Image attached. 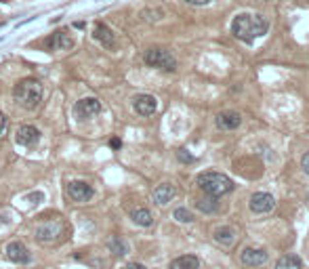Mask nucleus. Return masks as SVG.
Listing matches in <instances>:
<instances>
[{"label":"nucleus","mask_w":309,"mask_h":269,"mask_svg":"<svg viewBox=\"0 0 309 269\" xmlns=\"http://www.w3.org/2000/svg\"><path fill=\"white\" fill-rule=\"evenodd\" d=\"M269 30V21L257 13H240L232 21V34L242 42H255L257 38L265 36Z\"/></svg>","instance_id":"nucleus-1"},{"label":"nucleus","mask_w":309,"mask_h":269,"mask_svg":"<svg viewBox=\"0 0 309 269\" xmlns=\"http://www.w3.org/2000/svg\"><path fill=\"white\" fill-rule=\"evenodd\" d=\"M196 185L200 187L206 196L221 198V196H225L234 189V181L227 175H223V172L208 170V172H202V175L196 177Z\"/></svg>","instance_id":"nucleus-2"},{"label":"nucleus","mask_w":309,"mask_h":269,"mask_svg":"<svg viewBox=\"0 0 309 269\" xmlns=\"http://www.w3.org/2000/svg\"><path fill=\"white\" fill-rule=\"evenodd\" d=\"M13 99L17 101L21 107L36 109L42 101V84L36 78H26L13 89Z\"/></svg>","instance_id":"nucleus-3"},{"label":"nucleus","mask_w":309,"mask_h":269,"mask_svg":"<svg viewBox=\"0 0 309 269\" xmlns=\"http://www.w3.org/2000/svg\"><path fill=\"white\" fill-rule=\"evenodd\" d=\"M143 59H145V63L149 67L164 69V72H175V69H177L175 57H172L169 51H164V49H149V51H145Z\"/></svg>","instance_id":"nucleus-4"},{"label":"nucleus","mask_w":309,"mask_h":269,"mask_svg":"<svg viewBox=\"0 0 309 269\" xmlns=\"http://www.w3.org/2000/svg\"><path fill=\"white\" fill-rule=\"evenodd\" d=\"M248 206L252 212H257V215H267V212H272L275 208V198L267 192H257L250 196Z\"/></svg>","instance_id":"nucleus-5"},{"label":"nucleus","mask_w":309,"mask_h":269,"mask_svg":"<svg viewBox=\"0 0 309 269\" xmlns=\"http://www.w3.org/2000/svg\"><path fill=\"white\" fill-rule=\"evenodd\" d=\"M99 112H101V103L95 97H84L74 105V116L78 120H89V118L97 116Z\"/></svg>","instance_id":"nucleus-6"},{"label":"nucleus","mask_w":309,"mask_h":269,"mask_svg":"<svg viewBox=\"0 0 309 269\" xmlns=\"http://www.w3.org/2000/svg\"><path fill=\"white\" fill-rule=\"evenodd\" d=\"M38 141H40V131L34 129V126H30V124L19 126L17 133H15V143L17 145L32 147V145H36Z\"/></svg>","instance_id":"nucleus-7"},{"label":"nucleus","mask_w":309,"mask_h":269,"mask_svg":"<svg viewBox=\"0 0 309 269\" xmlns=\"http://www.w3.org/2000/svg\"><path fill=\"white\" fill-rule=\"evenodd\" d=\"M63 232V223L61 221H46V223H42L40 227L36 229V238L40 240V242H53V240H57V235H61Z\"/></svg>","instance_id":"nucleus-8"},{"label":"nucleus","mask_w":309,"mask_h":269,"mask_svg":"<svg viewBox=\"0 0 309 269\" xmlns=\"http://www.w3.org/2000/svg\"><path fill=\"white\" fill-rule=\"evenodd\" d=\"M133 107L135 112H137L139 116H152L156 109H158V101L154 95H137V97L133 99Z\"/></svg>","instance_id":"nucleus-9"},{"label":"nucleus","mask_w":309,"mask_h":269,"mask_svg":"<svg viewBox=\"0 0 309 269\" xmlns=\"http://www.w3.org/2000/svg\"><path fill=\"white\" fill-rule=\"evenodd\" d=\"M68 196L74 202H86L93 198V187L89 183H84V181H72L68 185Z\"/></svg>","instance_id":"nucleus-10"},{"label":"nucleus","mask_w":309,"mask_h":269,"mask_svg":"<svg viewBox=\"0 0 309 269\" xmlns=\"http://www.w3.org/2000/svg\"><path fill=\"white\" fill-rule=\"evenodd\" d=\"M240 261H242V265H246V267L265 265L267 252H265L263 248H244V250L240 252Z\"/></svg>","instance_id":"nucleus-11"},{"label":"nucleus","mask_w":309,"mask_h":269,"mask_svg":"<svg viewBox=\"0 0 309 269\" xmlns=\"http://www.w3.org/2000/svg\"><path fill=\"white\" fill-rule=\"evenodd\" d=\"M93 38H95V40H97L99 44L105 46V49H114V46H116V34L105 26V23H97V26H95Z\"/></svg>","instance_id":"nucleus-12"},{"label":"nucleus","mask_w":309,"mask_h":269,"mask_svg":"<svg viewBox=\"0 0 309 269\" xmlns=\"http://www.w3.org/2000/svg\"><path fill=\"white\" fill-rule=\"evenodd\" d=\"M6 259L17 265H26V263H30V252L21 242H11L9 246H6Z\"/></svg>","instance_id":"nucleus-13"},{"label":"nucleus","mask_w":309,"mask_h":269,"mask_svg":"<svg viewBox=\"0 0 309 269\" xmlns=\"http://www.w3.org/2000/svg\"><path fill=\"white\" fill-rule=\"evenodd\" d=\"M49 46L53 51H69L74 46V38L66 30H59L49 38Z\"/></svg>","instance_id":"nucleus-14"},{"label":"nucleus","mask_w":309,"mask_h":269,"mask_svg":"<svg viewBox=\"0 0 309 269\" xmlns=\"http://www.w3.org/2000/svg\"><path fill=\"white\" fill-rule=\"evenodd\" d=\"M242 124V116L238 112H221L217 116V126L223 131H234Z\"/></svg>","instance_id":"nucleus-15"},{"label":"nucleus","mask_w":309,"mask_h":269,"mask_svg":"<svg viewBox=\"0 0 309 269\" xmlns=\"http://www.w3.org/2000/svg\"><path fill=\"white\" fill-rule=\"evenodd\" d=\"M175 194H177V189L171 183H162V185H158L154 189V202L158 204V206H164V204H169L172 198H175Z\"/></svg>","instance_id":"nucleus-16"},{"label":"nucleus","mask_w":309,"mask_h":269,"mask_svg":"<svg viewBox=\"0 0 309 269\" xmlns=\"http://www.w3.org/2000/svg\"><path fill=\"white\" fill-rule=\"evenodd\" d=\"M169 269H200V261L194 255H183L172 261Z\"/></svg>","instance_id":"nucleus-17"},{"label":"nucleus","mask_w":309,"mask_h":269,"mask_svg":"<svg viewBox=\"0 0 309 269\" xmlns=\"http://www.w3.org/2000/svg\"><path fill=\"white\" fill-rule=\"evenodd\" d=\"M301 259L297 255H284L278 259V263H275V269H301Z\"/></svg>","instance_id":"nucleus-18"},{"label":"nucleus","mask_w":309,"mask_h":269,"mask_svg":"<svg viewBox=\"0 0 309 269\" xmlns=\"http://www.w3.org/2000/svg\"><path fill=\"white\" fill-rule=\"evenodd\" d=\"M133 221L137 225H141V227H149L154 223V219H152V212H149L147 208H137V210H133Z\"/></svg>","instance_id":"nucleus-19"},{"label":"nucleus","mask_w":309,"mask_h":269,"mask_svg":"<svg viewBox=\"0 0 309 269\" xmlns=\"http://www.w3.org/2000/svg\"><path fill=\"white\" fill-rule=\"evenodd\" d=\"M215 240H217L219 244H225V246H232V244L236 242L234 229H229V227H219V229H215Z\"/></svg>","instance_id":"nucleus-20"},{"label":"nucleus","mask_w":309,"mask_h":269,"mask_svg":"<svg viewBox=\"0 0 309 269\" xmlns=\"http://www.w3.org/2000/svg\"><path fill=\"white\" fill-rule=\"evenodd\" d=\"M196 208L206 212V215H210V212L217 210V198L212 196H206V198H200V200H196Z\"/></svg>","instance_id":"nucleus-21"},{"label":"nucleus","mask_w":309,"mask_h":269,"mask_svg":"<svg viewBox=\"0 0 309 269\" xmlns=\"http://www.w3.org/2000/svg\"><path fill=\"white\" fill-rule=\"evenodd\" d=\"M109 248H112L114 255L122 257V255H126V252H129V244H126L122 238H112V242H109Z\"/></svg>","instance_id":"nucleus-22"},{"label":"nucleus","mask_w":309,"mask_h":269,"mask_svg":"<svg viewBox=\"0 0 309 269\" xmlns=\"http://www.w3.org/2000/svg\"><path fill=\"white\" fill-rule=\"evenodd\" d=\"M172 217H175L179 223H192V221H194V215L187 208H177L175 212H172Z\"/></svg>","instance_id":"nucleus-23"},{"label":"nucleus","mask_w":309,"mask_h":269,"mask_svg":"<svg viewBox=\"0 0 309 269\" xmlns=\"http://www.w3.org/2000/svg\"><path fill=\"white\" fill-rule=\"evenodd\" d=\"M177 158L181 162H194V156L187 152V149H179V154H177Z\"/></svg>","instance_id":"nucleus-24"},{"label":"nucleus","mask_w":309,"mask_h":269,"mask_svg":"<svg viewBox=\"0 0 309 269\" xmlns=\"http://www.w3.org/2000/svg\"><path fill=\"white\" fill-rule=\"evenodd\" d=\"M183 2H187V4H196V6H204V4L215 2V0H183Z\"/></svg>","instance_id":"nucleus-25"},{"label":"nucleus","mask_w":309,"mask_h":269,"mask_svg":"<svg viewBox=\"0 0 309 269\" xmlns=\"http://www.w3.org/2000/svg\"><path fill=\"white\" fill-rule=\"evenodd\" d=\"M301 166H303V170H305L307 175H309V152L303 156V160H301Z\"/></svg>","instance_id":"nucleus-26"},{"label":"nucleus","mask_w":309,"mask_h":269,"mask_svg":"<svg viewBox=\"0 0 309 269\" xmlns=\"http://www.w3.org/2000/svg\"><path fill=\"white\" fill-rule=\"evenodd\" d=\"M6 129V116L0 112V134H2V131Z\"/></svg>","instance_id":"nucleus-27"},{"label":"nucleus","mask_w":309,"mask_h":269,"mask_svg":"<svg viewBox=\"0 0 309 269\" xmlns=\"http://www.w3.org/2000/svg\"><path fill=\"white\" fill-rule=\"evenodd\" d=\"M109 145H112L114 149H120V147H122V141H120V139H116V137H114L112 141H109Z\"/></svg>","instance_id":"nucleus-28"},{"label":"nucleus","mask_w":309,"mask_h":269,"mask_svg":"<svg viewBox=\"0 0 309 269\" xmlns=\"http://www.w3.org/2000/svg\"><path fill=\"white\" fill-rule=\"evenodd\" d=\"M124 269H145V265H141V263H129Z\"/></svg>","instance_id":"nucleus-29"},{"label":"nucleus","mask_w":309,"mask_h":269,"mask_svg":"<svg viewBox=\"0 0 309 269\" xmlns=\"http://www.w3.org/2000/svg\"><path fill=\"white\" fill-rule=\"evenodd\" d=\"M259 2H267V0H259Z\"/></svg>","instance_id":"nucleus-30"}]
</instances>
